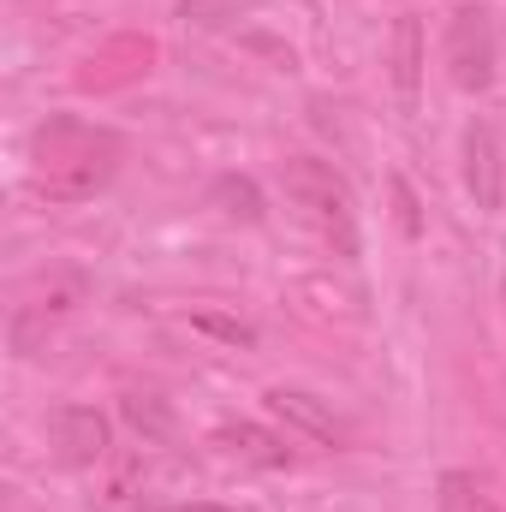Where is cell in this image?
Instances as JSON below:
<instances>
[{"label":"cell","mask_w":506,"mask_h":512,"mask_svg":"<svg viewBox=\"0 0 506 512\" xmlns=\"http://www.w3.org/2000/svg\"><path fill=\"white\" fill-rule=\"evenodd\" d=\"M447 78L465 90V96H483L495 84V24L483 6H459L447 18Z\"/></svg>","instance_id":"cell-4"},{"label":"cell","mask_w":506,"mask_h":512,"mask_svg":"<svg viewBox=\"0 0 506 512\" xmlns=\"http://www.w3.org/2000/svg\"><path fill=\"white\" fill-rule=\"evenodd\" d=\"M256 6H262V0H179V18H185L191 30H227V24H239Z\"/></svg>","instance_id":"cell-12"},{"label":"cell","mask_w":506,"mask_h":512,"mask_svg":"<svg viewBox=\"0 0 506 512\" xmlns=\"http://www.w3.org/2000/svg\"><path fill=\"white\" fill-rule=\"evenodd\" d=\"M262 399H268V411H274L286 429H298V435H310V441H328V447L346 441V423H340L316 393H304V387H268Z\"/></svg>","instance_id":"cell-7"},{"label":"cell","mask_w":506,"mask_h":512,"mask_svg":"<svg viewBox=\"0 0 506 512\" xmlns=\"http://www.w3.org/2000/svg\"><path fill=\"white\" fill-rule=\"evenodd\" d=\"M459 155H465V191L477 197V209H501V143L489 120H471L459 137Z\"/></svg>","instance_id":"cell-6"},{"label":"cell","mask_w":506,"mask_h":512,"mask_svg":"<svg viewBox=\"0 0 506 512\" xmlns=\"http://www.w3.org/2000/svg\"><path fill=\"white\" fill-rule=\"evenodd\" d=\"M90 507L96 512H143V459H114V471H108V483L90 495Z\"/></svg>","instance_id":"cell-10"},{"label":"cell","mask_w":506,"mask_h":512,"mask_svg":"<svg viewBox=\"0 0 506 512\" xmlns=\"http://www.w3.org/2000/svg\"><path fill=\"white\" fill-rule=\"evenodd\" d=\"M120 155H126L120 131L60 114V120L36 126V137H30V185L48 203H84L120 173Z\"/></svg>","instance_id":"cell-1"},{"label":"cell","mask_w":506,"mask_h":512,"mask_svg":"<svg viewBox=\"0 0 506 512\" xmlns=\"http://www.w3.org/2000/svg\"><path fill=\"white\" fill-rule=\"evenodd\" d=\"M173 512H233V507H203V501H191V507H173Z\"/></svg>","instance_id":"cell-15"},{"label":"cell","mask_w":506,"mask_h":512,"mask_svg":"<svg viewBox=\"0 0 506 512\" xmlns=\"http://www.w3.org/2000/svg\"><path fill=\"white\" fill-rule=\"evenodd\" d=\"M78 304H84V280H78V274H48V280H36V286L24 292V304L12 310V352H18V358H36V352L48 346V334H54Z\"/></svg>","instance_id":"cell-3"},{"label":"cell","mask_w":506,"mask_h":512,"mask_svg":"<svg viewBox=\"0 0 506 512\" xmlns=\"http://www.w3.org/2000/svg\"><path fill=\"white\" fill-rule=\"evenodd\" d=\"M54 453L78 471L108 459V417L96 405H60L54 411Z\"/></svg>","instance_id":"cell-5"},{"label":"cell","mask_w":506,"mask_h":512,"mask_svg":"<svg viewBox=\"0 0 506 512\" xmlns=\"http://www.w3.org/2000/svg\"><path fill=\"white\" fill-rule=\"evenodd\" d=\"M280 185H286V197L304 209V221L328 233L334 251L358 256V209H352L346 179H340L328 161H316V155H292V161L280 167Z\"/></svg>","instance_id":"cell-2"},{"label":"cell","mask_w":506,"mask_h":512,"mask_svg":"<svg viewBox=\"0 0 506 512\" xmlns=\"http://www.w3.org/2000/svg\"><path fill=\"white\" fill-rule=\"evenodd\" d=\"M215 203H221V215H233V221H245V227H256L262 221V191H256L251 179H215Z\"/></svg>","instance_id":"cell-13"},{"label":"cell","mask_w":506,"mask_h":512,"mask_svg":"<svg viewBox=\"0 0 506 512\" xmlns=\"http://www.w3.org/2000/svg\"><path fill=\"white\" fill-rule=\"evenodd\" d=\"M435 507L441 512H501L489 495H483V483L465 477V471H441V483H435Z\"/></svg>","instance_id":"cell-11"},{"label":"cell","mask_w":506,"mask_h":512,"mask_svg":"<svg viewBox=\"0 0 506 512\" xmlns=\"http://www.w3.org/2000/svg\"><path fill=\"white\" fill-rule=\"evenodd\" d=\"M120 411H126L143 435H155V441H167V435H173V411H167L155 393H126V399H120Z\"/></svg>","instance_id":"cell-14"},{"label":"cell","mask_w":506,"mask_h":512,"mask_svg":"<svg viewBox=\"0 0 506 512\" xmlns=\"http://www.w3.org/2000/svg\"><path fill=\"white\" fill-rule=\"evenodd\" d=\"M209 447L227 453V459H239V465H256V471H280V465L292 459V447H286L274 429H262V423H221V429L209 435Z\"/></svg>","instance_id":"cell-8"},{"label":"cell","mask_w":506,"mask_h":512,"mask_svg":"<svg viewBox=\"0 0 506 512\" xmlns=\"http://www.w3.org/2000/svg\"><path fill=\"white\" fill-rule=\"evenodd\" d=\"M393 90H399V108L417 114V102H423V24L411 12L393 18Z\"/></svg>","instance_id":"cell-9"}]
</instances>
